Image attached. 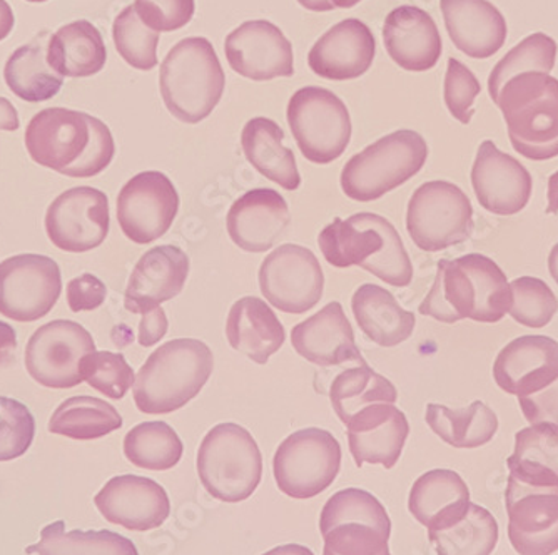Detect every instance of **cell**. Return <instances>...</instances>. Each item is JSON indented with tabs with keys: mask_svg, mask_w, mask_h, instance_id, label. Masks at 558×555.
Instances as JSON below:
<instances>
[{
	"mask_svg": "<svg viewBox=\"0 0 558 555\" xmlns=\"http://www.w3.org/2000/svg\"><path fill=\"white\" fill-rule=\"evenodd\" d=\"M24 141L34 162L69 178L100 174L116 155L114 137L105 122L65 108L37 112Z\"/></svg>",
	"mask_w": 558,
	"mask_h": 555,
	"instance_id": "6da1fadb",
	"label": "cell"
},
{
	"mask_svg": "<svg viewBox=\"0 0 558 555\" xmlns=\"http://www.w3.org/2000/svg\"><path fill=\"white\" fill-rule=\"evenodd\" d=\"M512 290L504 269L488 256L470 253L440 260L434 287L418 312L441 323L473 319L498 323L512 306Z\"/></svg>",
	"mask_w": 558,
	"mask_h": 555,
	"instance_id": "7a4b0ae2",
	"label": "cell"
},
{
	"mask_svg": "<svg viewBox=\"0 0 558 555\" xmlns=\"http://www.w3.org/2000/svg\"><path fill=\"white\" fill-rule=\"evenodd\" d=\"M319 250L335 268L360 266L391 287H409L413 265L397 228L384 216L359 213L335 218L319 233Z\"/></svg>",
	"mask_w": 558,
	"mask_h": 555,
	"instance_id": "3957f363",
	"label": "cell"
},
{
	"mask_svg": "<svg viewBox=\"0 0 558 555\" xmlns=\"http://www.w3.org/2000/svg\"><path fill=\"white\" fill-rule=\"evenodd\" d=\"M215 369L213 351L196 338H178L161 345L146 360L133 385L140 412L166 415L178 412L208 384Z\"/></svg>",
	"mask_w": 558,
	"mask_h": 555,
	"instance_id": "277c9868",
	"label": "cell"
},
{
	"mask_svg": "<svg viewBox=\"0 0 558 555\" xmlns=\"http://www.w3.org/2000/svg\"><path fill=\"white\" fill-rule=\"evenodd\" d=\"M159 87L172 118L186 124L209 118L226 87L213 44L206 37H186L175 44L162 61Z\"/></svg>",
	"mask_w": 558,
	"mask_h": 555,
	"instance_id": "5b68a950",
	"label": "cell"
},
{
	"mask_svg": "<svg viewBox=\"0 0 558 555\" xmlns=\"http://www.w3.org/2000/svg\"><path fill=\"white\" fill-rule=\"evenodd\" d=\"M495 105L520 156L530 161L557 158L558 80L545 72H523L501 87Z\"/></svg>",
	"mask_w": 558,
	"mask_h": 555,
	"instance_id": "8992f818",
	"label": "cell"
},
{
	"mask_svg": "<svg viewBox=\"0 0 558 555\" xmlns=\"http://www.w3.org/2000/svg\"><path fill=\"white\" fill-rule=\"evenodd\" d=\"M197 475L211 497L226 504L246 500L262 482V450L244 426L219 423L201 442Z\"/></svg>",
	"mask_w": 558,
	"mask_h": 555,
	"instance_id": "52a82bcc",
	"label": "cell"
},
{
	"mask_svg": "<svg viewBox=\"0 0 558 555\" xmlns=\"http://www.w3.org/2000/svg\"><path fill=\"white\" fill-rule=\"evenodd\" d=\"M428 158L422 134L400 130L354 155L341 172V190L350 200H379L418 174Z\"/></svg>",
	"mask_w": 558,
	"mask_h": 555,
	"instance_id": "ba28073f",
	"label": "cell"
},
{
	"mask_svg": "<svg viewBox=\"0 0 558 555\" xmlns=\"http://www.w3.org/2000/svg\"><path fill=\"white\" fill-rule=\"evenodd\" d=\"M287 118L301 155L315 165L337 161L350 144V111L325 87L298 89L291 96Z\"/></svg>",
	"mask_w": 558,
	"mask_h": 555,
	"instance_id": "9c48e42d",
	"label": "cell"
},
{
	"mask_svg": "<svg viewBox=\"0 0 558 555\" xmlns=\"http://www.w3.org/2000/svg\"><path fill=\"white\" fill-rule=\"evenodd\" d=\"M341 469V445L323 429L294 432L272 459L276 485L291 498L304 500L325 492Z\"/></svg>",
	"mask_w": 558,
	"mask_h": 555,
	"instance_id": "30bf717a",
	"label": "cell"
},
{
	"mask_svg": "<svg viewBox=\"0 0 558 555\" xmlns=\"http://www.w3.org/2000/svg\"><path fill=\"white\" fill-rule=\"evenodd\" d=\"M407 230L422 251L437 253L463 243L473 233V206L457 184L429 181L413 193Z\"/></svg>",
	"mask_w": 558,
	"mask_h": 555,
	"instance_id": "8fae6325",
	"label": "cell"
},
{
	"mask_svg": "<svg viewBox=\"0 0 558 555\" xmlns=\"http://www.w3.org/2000/svg\"><path fill=\"white\" fill-rule=\"evenodd\" d=\"M96 351L93 335L80 323L56 319L40 326L25 347V369L37 384L65 390L83 384L80 365Z\"/></svg>",
	"mask_w": 558,
	"mask_h": 555,
	"instance_id": "7c38bea8",
	"label": "cell"
},
{
	"mask_svg": "<svg viewBox=\"0 0 558 555\" xmlns=\"http://www.w3.org/2000/svg\"><path fill=\"white\" fill-rule=\"evenodd\" d=\"M62 291L61 268L49 256H12L0 263V315L31 323L49 315Z\"/></svg>",
	"mask_w": 558,
	"mask_h": 555,
	"instance_id": "4fadbf2b",
	"label": "cell"
},
{
	"mask_svg": "<svg viewBox=\"0 0 558 555\" xmlns=\"http://www.w3.org/2000/svg\"><path fill=\"white\" fill-rule=\"evenodd\" d=\"M259 288L269 305L290 315H303L318 305L325 275L315 253L300 244H281L259 268Z\"/></svg>",
	"mask_w": 558,
	"mask_h": 555,
	"instance_id": "5bb4252c",
	"label": "cell"
},
{
	"mask_svg": "<svg viewBox=\"0 0 558 555\" xmlns=\"http://www.w3.org/2000/svg\"><path fill=\"white\" fill-rule=\"evenodd\" d=\"M180 212V194L168 176L144 171L128 181L118 196V221L133 243L165 237Z\"/></svg>",
	"mask_w": 558,
	"mask_h": 555,
	"instance_id": "9a60e30c",
	"label": "cell"
},
{
	"mask_svg": "<svg viewBox=\"0 0 558 555\" xmlns=\"http://www.w3.org/2000/svg\"><path fill=\"white\" fill-rule=\"evenodd\" d=\"M111 226L109 200L96 188L80 186L59 194L46 213L50 243L68 253H86L105 243Z\"/></svg>",
	"mask_w": 558,
	"mask_h": 555,
	"instance_id": "2e32d148",
	"label": "cell"
},
{
	"mask_svg": "<svg viewBox=\"0 0 558 555\" xmlns=\"http://www.w3.org/2000/svg\"><path fill=\"white\" fill-rule=\"evenodd\" d=\"M509 541L520 555L558 551V488L532 487L509 479L505 492Z\"/></svg>",
	"mask_w": 558,
	"mask_h": 555,
	"instance_id": "e0dca14e",
	"label": "cell"
},
{
	"mask_svg": "<svg viewBox=\"0 0 558 555\" xmlns=\"http://www.w3.org/2000/svg\"><path fill=\"white\" fill-rule=\"evenodd\" d=\"M226 59L241 77L272 81L294 74L293 46L278 25L269 21H247L225 43Z\"/></svg>",
	"mask_w": 558,
	"mask_h": 555,
	"instance_id": "ac0fdd59",
	"label": "cell"
},
{
	"mask_svg": "<svg viewBox=\"0 0 558 555\" xmlns=\"http://www.w3.org/2000/svg\"><path fill=\"white\" fill-rule=\"evenodd\" d=\"M97 510L108 522L128 531L158 529L171 514L168 492L158 482L141 475H118L94 498Z\"/></svg>",
	"mask_w": 558,
	"mask_h": 555,
	"instance_id": "d6986e66",
	"label": "cell"
},
{
	"mask_svg": "<svg viewBox=\"0 0 558 555\" xmlns=\"http://www.w3.org/2000/svg\"><path fill=\"white\" fill-rule=\"evenodd\" d=\"M472 186L480 206L498 216H512L529 205L532 176L519 159L501 153L494 141L480 144L472 168Z\"/></svg>",
	"mask_w": 558,
	"mask_h": 555,
	"instance_id": "ffe728a7",
	"label": "cell"
},
{
	"mask_svg": "<svg viewBox=\"0 0 558 555\" xmlns=\"http://www.w3.org/2000/svg\"><path fill=\"white\" fill-rule=\"evenodd\" d=\"M190 276V258L172 244L153 248L141 256L125 288L124 306L134 315L159 309L184 290Z\"/></svg>",
	"mask_w": 558,
	"mask_h": 555,
	"instance_id": "44dd1931",
	"label": "cell"
},
{
	"mask_svg": "<svg viewBox=\"0 0 558 555\" xmlns=\"http://www.w3.org/2000/svg\"><path fill=\"white\" fill-rule=\"evenodd\" d=\"M376 40L360 19H347L323 34L308 55L316 75L329 81L359 80L372 68Z\"/></svg>",
	"mask_w": 558,
	"mask_h": 555,
	"instance_id": "7402d4cb",
	"label": "cell"
},
{
	"mask_svg": "<svg viewBox=\"0 0 558 555\" xmlns=\"http://www.w3.org/2000/svg\"><path fill=\"white\" fill-rule=\"evenodd\" d=\"M348 444L356 466L379 463L393 469L400 460L410 425L407 415L391 403H373L348 422Z\"/></svg>",
	"mask_w": 558,
	"mask_h": 555,
	"instance_id": "603a6c76",
	"label": "cell"
},
{
	"mask_svg": "<svg viewBox=\"0 0 558 555\" xmlns=\"http://www.w3.org/2000/svg\"><path fill=\"white\" fill-rule=\"evenodd\" d=\"M558 376V341L525 335L510 341L494 363V378L507 394L522 398L551 384Z\"/></svg>",
	"mask_w": 558,
	"mask_h": 555,
	"instance_id": "cb8c5ba5",
	"label": "cell"
},
{
	"mask_svg": "<svg viewBox=\"0 0 558 555\" xmlns=\"http://www.w3.org/2000/svg\"><path fill=\"white\" fill-rule=\"evenodd\" d=\"M290 219L287 200L278 191L259 188L234 201L226 218V228L241 250L265 253L287 231Z\"/></svg>",
	"mask_w": 558,
	"mask_h": 555,
	"instance_id": "d4e9b609",
	"label": "cell"
},
{
	"mask_svg": "<svg viewBox=\"0 0 558 555\" xmlns=\"http://www.w3.org/2000/svg\"><path fill=\"white\" fill-rule=\"evenodd\" d=\"M291 345L298 355L318 366L366 363L354 341L353 326L338 301H331L312 318L294 326Z\"/></svg>",
	"mask_w": 558,
	"mask_h": 555,
	"instance_id": "484cf974",
	"label": "cell"
},
{
	"mask_svg": "<svg viewBox=\"0 0 558 555\" xmlns=\"http://www.w3.org/2000/svg\"><path fill=\"white\" fill-rule=\"evenodd\" d=\"M384 40L395 64L410 72L434 69L444 49L434 17L415 5H400L387 15Z\"/></svg>",
	"mask_w": 558,
	"mask_h": 555,
	"instance_id": "4316f807",
	"label": "cell"
},
{
	"mask_svg": "<svg viewBox=\"0 0 558 555\" xmlns=\"http://www.w3.org/2000/svg\"><path fill=\"white\" fill-rule=\"evenodd\" d=\"M448 36L473 59L497 55L507 40V21L488 0H440Z\"/></svg>",
	"mask_w": 558,
	"mask_h": 555,
	"instance_id": "83f0119b",
	"label": "cell"
},
{
	"mask_svg": "<svg viewBox=\"0 0 558 555\" xmlns=\"http://www.w3.org/2000/svg\"><path fill=\"white\" fill-rule=\"evenodd\" d=\"M226 337L233 350L243 353L251 362L266 365L271 355L283 347L287 330L266 301L244 297L231 306Z\"/></svg>",
	"mask_w": 558,
	"mask_h": 555,
	"instance_id": "f1b7e54d",
	"label": "cell"
},
{
	"mask_svg": "<svg viewBox=\"0 0 558 555\" xmlns=\"http://www.w3.org/2000/svg\"><path fill=\"white\" fill-rule=\"evenodd\" d=\"M470 504V488L459 473L435 469L416 479L410 491L409 510L428 531L459 519Z\"/></svg>",
	"mask_w": 558,
	"mask_h": 555,
	"instance_id": "f546056e",
	"label": "cell"
},
{
	"mask_svg": "<svg viewBox=\"0 0 558 555\" xmlns=\"http://www.w3.org/2000/svg\"><path fill=\"white\" fill-rule=\"evenodd\" d=\"M351 310L363 334L379 347H397L415 330V315L401 309L393 294L378 285H362L354 291Z\"/></svg>",
	"mask_w": 558,
	"mask_h": 555,
	"instance_id": "4dcf8cb0",
	"label": "cell"
},
{
	"mask_svg": "<svg viewBox=\"0 0 558 555\" xmlns=\"http://www.w3.org/2000/svg\"><path fill=\"white\" fill-rule=\"evenodd\" d=\"M283 140L284 131L268 118L251 119L241 133V146L247 162L272 183L294 191L300 188L301 176L294 153L284 146Z\"/></svg>",
	"mask_w": 558,
	"mask_h": 555,
	"instance_id": "1f68e13d",
	"label": "cell"
},
{
	"mask_svg": "<svg viewBox=\"0 0 558 555\" xmlns=\"http://www.w3.org/2000/svg\"><path fill=\"white\" fill-rule=\"evenodd\" d=\"M47 61L62 77H90L108 61L102 34L89 21H74L52 34Z\"/></svg>",
	"mask_w": 558,
	"mask_h": 555,
	"instance_id": "d6a6232c",
	"label": "cell"
},
{
	"mask_svg": "<svg viewBox=\"0 0 558 555\" xmlns=\"http://www.w3.org/2000/svg\"><path fill=\"white\" fill-rule=\"evenodd\" d=\"M509 479L532 487L558 488V426L537 423L515 434V450L507 459Z\"/></svg>",
	"mask_w": 558,
	"mask_h": 555,
	"instance_id": "836d02e7",
	"label": "cell"
},
{
	"mask_svg": "<svg viewBox=\"0 0 558 555\" xmlns=\"http://www.w3.org/2000/svg\"><path fill=\"white\" fill-rule=\"evenodd\" d=\"M47 31L34 37L33 43L17 47L5 62L4 80L9 89L25 102H44L58 96L64 77L50 68Z\"/></svg>",
	"mask_w": 558,
	"mask_h": 555,
	"instance_id": "e575fe53",
	"label": "cell"
},
{
	"mask_svg": "<svg viewBox=\"0 0 558 555\" xmlns=\"http://www.w3.org/2000/svg\"><path fill=\"white\" fill-rule=\"evenodd\" d=\"M429 429L453 448H478L498 432V417L484 401H473L466 409L451 410L429 403L425 413Z\"/></svg>",
	"mask_w": 558,
	"mask_h": 555,
	"instance_id": "d590c367",
	"label": "cell"
},
{
	"mask_svg": "<svg viewBox=\"0 0 558 555\" xmlns=\"http://www.w3.org/2000/svg\"><path fill=\"white\" fill-rule=\"evenodd\" d=\"M500 529L490 510L470 502L469 509L448 526L428 531L437 555H492Z\"/></svg>",
	"mask_w": 558,
	"mask_h": 555,
	"instance_id": "8d00e7d4",
	"label": "cell"
},
{
	"mask_svg": "<svg viewBox=\"0 0 558 555\" xmlns=\"http://www.w3.org/2000/svg\"><path fill=\"white\" fill-rule=\"evenodd\" d=\"M122 426V417L111 403L81 395L62 401L49 420L50 434L72 441H97Z\"/></svg>",
	"mask_w": 558,
	"mask_h": 555,
	"instance_id": "74e56055",
	"label": "cell"
},
{
	"mask_svg": "<svg viewBox=\"0 0 558 555\" xmlns=\"http://www.w3.org/2000/svg\"><path fill=\"white\" fill-rule=\"evenodd\" d=\"M329 400L338 419L348 425L356 413L373 403H391L398 400V391L384 375L376 373L368 363L348 369L335 378L329 388Z\"/></svg>",
	"mask_w": 558,
	"mask_h": 555,
	"instance_id": "f35d334b",
	"label": "cell"
},
{
	"mask_svg": "<svg viewBox=\"0 0 558 555\" xmlns=\"http://www.w3.org/2000/svg\"><path fill=\"white\" fill-rule=\"evenodd\" d=\"M37 555H140L131 539L111 531L65 532L64 520L49 523L40 531V541L25 548Z\"/></svg>",
	"mask_w": 558,
	"mask_h": 555,
	"instance_id": "ab89813d",
	"label": "cell"
},
{
	"mask_svg": "<svg viewBox=\"0 0 558 555\" xmlns=\"http://www.w3.org/2000/svg\"><path fill=\"white\" fill-rule=\"evenodd\" d=\"M184 445L180 435L166 422H143L131 429L124 437V456L140 469H174L183 457Z\"/></svg>",
	"mask_w": 558,
	"mask_h": 555,
	"instance_id": "60d3db41",
	"label": "cell"
},
{
	"mask_svg": "<svg viewBox=\"0 0 558 555\" xmlns=\"http://www.w3.org/2000/svg\"><path fill=\"white\" fill-rule=\"evenodd\" d=\"M558 46L550 36L535 33L517 44L509 55L497 62L488 77V93L492 100L498 99L501 87L523 72H545L550 74L557 61Z\"/></svg>",
	"mask_w": 558,
	"mask_h": 555,
	"instance_id": "b9f144b4",
	"label": "cell"
},
{
	"mask_svg": "<svg viewBox=\"0 0 558 555\" xmlns=\"http://www.w3.org/2000/svg\"><path fill=\"white\" fill-rule=\"evenodd\" d=\"M360 522L391 535V520L378 498L363 488H344L326 500L319 516V532L325 535L340 523Z\"/></svg>",
	"mask_w": 558,
	"mask_h": 555,
	"instance_id": "7bdbcfd3",
	"label": "cell"
},
{
	"mask_svg": "<svg viewBox=\"0 0 558 555\" xmlns=\"http://www.w3.org/2000/svg\"><path fill=\"white\" fill-rule=\"evenodd\" d=\"M116 49L131 68L140 71H150L158 65V44L161 34L149 29L134 5H128L116 17L112 25Z\"/></svg>",
	"mask_w": 558,
	"mask_h": 555,
	"instance_id": "ee69618b",
	"label": "cell"
},
{
	"mask_svg": "<svg viewBox=\"0 0 558 555\" xmlns=\"http://www.w3.org/2000/svg\"><path fill=\"white\" fill-rule=\"evenodd\" d=\"M512 306L509 313L520 325L544 328L558 312V300L551 288L541 278L522 276L510 283Z\"/></svg>",
	"mask_w": 558,
	"mask_h": 555,
	"instance_id": "f6af8a7d",
	"label": "cell"
},
{
	"mask_svg": "<svg viewBox=\"0 0 558 555\" xmlns=\"http://www.w3.org/2000/svg\"><path fill=\"white\" fill-rule=\"evenodd\" d=\"M83 381L106 397L122 400L136 382L133 369L121 353L93 351L80 365Z\"/></svg>",
	"mask_w": 558,
	"mask_h": 555,
	"instance_id": "bcb514c9",
	"label": "cell"
},
{
	"mask_svg": "<svg viewBox=\"0 0 558 555\" xmlns=\"http://www.w3.org/2000/svg\"><path fill=\"white\" fill-rule=\"evenodd\" d=\"M36 437V420L24 403L0 397V462H11L29 450Z\"/></svg>",
	"mask_w": 558,
	"mask_h": 555,
	"instance_id": "7dc6e473",
	"label": "cell"
},
{
	"mask_svg": "<svg viewBox=\"0 0 558 555\" xmlns=\"http://www.w3.org/2000/svg\"><path fill=\"white\" fill-rule=\"evenodd\" d=\"M482 93L475 74L459 59H448L447 75H445L444 97L448 111L462 124H470L475 114V99Z\"/></svg>",
	"mask_w": 558,
	"mask_h": 555,
	"instance_id": "c3c4849f",
	"label": "cell"
},
{
	"mask_svg": "<svg viewBox=\"0 0 558 555\" xmlns=\"http://www.w3.org/2000/svg\"><path fill=\"white\" fill-rule=\"evenodd\" d=\"M141 21L156 33H174L190 24L196 11L194 0H136Z\"/></svg>",
	"mask_w": 558,
	"mask_h": 555,
	"instance_id": "681fc988",
	"label": "cell"
},
{
	"mask_svg": "<svg viewBox=\"0 0 558 555\" xmlns=\"http://www.w3.org/2000/svg\"><path fill=\"white\" fill-rule=\"evenodd\" d=\"M519 403L523 417L532 425L551 423L558 426V376L535 394L519 398Z\"/></svg>",
	"mask_w": 558,
	"mask_h": 555,
	"instance_id": "f907efd6",
	"label": "cell"
},
{
	"mask_svg": "<svg viewBox=\"0 0 558 555\" xmlns=\"http://www.w3.org/2000/svg\"><path fill=\"white\" fill-rule=\"evenodd\" d=\"M108 297V288L96 275L84 273L68 285L69 309L74 313L93 312L99 309Z\"/></svg>",
	"mask_w": 558,
	"mask_h": 555,
	"instance_id": "816d5d0a",
	"label": "cell"
},
{
	"mask_svg": "<svg viewBox=\"0 0 558 555\" xmlns=\"http://www.w3.org/2000/svg\"><path fill=\"white\" fill-rule=\"evenodd\" d=\"M168 328L169 322L161 306L143 315V319L140 323V337H137L140 338L141 347L147 348L159 343L168 334Z\"/></svg>",
	"mask_w": 558,
	"mask_h": 555,
	"instance_id": "f5cc1de1",
	"label": "cell"
},
{
	"mask_svg": "<svg viewBox=\"0 0 558 555\" xmlns=\"http://www.w3.org/2000/svg\"><path fill=\"white\" fill-rule=\"evenodd\" d=\"M15 350H17V334L9 323L0 322V366L11 363Z\"/></svg>",
	"mask_w": 558,
	"mask_h": 555,
	"instance_id": "db71d44e",
	"label": "cell"
},
{
	"mask_svg": "<svg viewBox=\"0 0 558 555\" xmlns=\"http://www.w3.org/2000/svg\"><path fill=\"white\" fill-rule=\"evenodd\" d=\"M21 128L17 109L11 100L0 97V131H17Z\"/></svg>",
	"mask_w": 558,
	"mask_h": 555,
	"instance_id": "11a10c76",
	"label": "cell"
},
{
	"mask_svg": "<svg viewBox=\"0 0 558 555\" xmlns=\"http://www.w3.org/2000/svg\"><path fill=\"white\" fill-rule=\"evenodd\" d=\"M14 25V11H12L11 5L5 0H0V43L11 36Z\"/></svg>",
	"mask_w": 558,
	"mask_h": 555,
	"instance_id": "9f6ffc18",
	"label": "cell"
},
{
	"mask_svg": "<svg viewBox=\"0 0 558 555\" xmlns=\"http://www.w3.org/2000/svg\"><path fill=\"white\" fill-rule=\"evenodd\" d=\"M262 555H315L308 547L300 544L278 545L271 551L265 552Z\"/></svg>",
	"mask_w": 558,
	"mask_h": 555,
	"instance_id": "6f0895ef",
	"label": "cell"
},
{
	"mask_svg": "<svg viewBox=\"0 0 558 555\" xmlns=\"http://www.w3.org/2000/svg\"><path fill=\"white\" fill-rule=\"evenodd\" d=\"M547 213L557 215L558 213V171L550 176L548 180V206Z\"/></svg>",
	"mask_w": 558,
	"mask_h": 555,
	"instance_id": "680465c9",
	"label": "cell"
},
{
	"mask_svg": "<svg viewBox=\"0 0 558 555\" xmlns=\"http://www.w3.org/2000/svg\"><path fill=\"white\" fill-rule=\"evenodd\" d=\"M298 4L306 11L312 12H329L335 11L333 5L329 0H298Z\"/></svg>",
	"mask_w": 558,
	"mask_h": 555,
	"instance_id": "91938a15",
	"label": "cell"
},
{
	"mask_svg": "<svg viewBox=\"0 0 558 555\" xmlns=\"http://www.w3.org/2000/svg\"><path fill=\"white\" fill-rule=\"evenodd\" d=\"M548 272H550L555 283L558 285V243L551 248L550 256H548Z\"/></svg>",
	"mask_w": 558,
	"mask_h": 555,
	"instance_id": "94428289",
	"label": "cell"
},
{
	"mask_svg": "<svg viewBox=\"0 0 558 555\" xmlns=\"http://www.w3.org/2000/svg\"><path fill=\"white\" fill-rule=\"evenodd\" d=\"M27 2H34V4H40V2H47V0H27Z\"/></svg>",
	"mask_w": 558,
	"mask_h": 555,
	"instance_id": "6125c7cd",
	"label": "cell"
}]
</instances>
